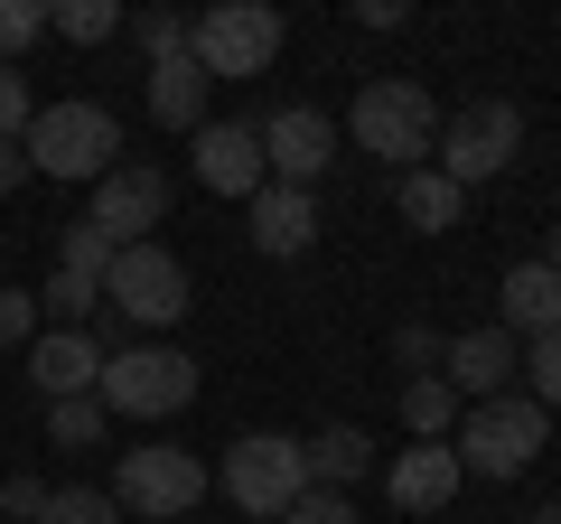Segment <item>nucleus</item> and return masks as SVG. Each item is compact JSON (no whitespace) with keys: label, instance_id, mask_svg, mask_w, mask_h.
<instances>
[{"label":"nucleus","instance_id":"obj_1","mask_svg":"<svg viewBox=\"0 0 561 524\" xmlns=\"http://www.w3.org/2000/svg\"><path fill=\"white\" fill-rule=\"evenodd\" d=\"M94 394H103V412H131V422H169V412L197 403V356H179V346H150V338H122L113 356H103Z\"/></svg>","mask_w":561,"mask_h":524},{"label":"nucleus","instance_id":"obj_2","mask_svg":"<svg viewBox=\"0 0 561 524\" xmlns=\"http://www.w3.org/2000/svg\"><path fill=\"white\" fill-rule=\"evenodd\" d=\"M346 132H356V150H375V160L402 179V169H421L431 141H440V103L421 94L412 76H375L356 94V113H346Z\"/></svg>","mask_w":561,"mask_h":524},{"label":"nucleus","instance_id":"obj_3","mask_svg":"<svg viewBox=\"0 0 561 524\" xmlns=\"http://www.w3.org/2000/svg\"><path fill=\"white\" fill-rule=\"evenodd\" d=\"M187 57L206 66V84H243L280 57V10L272 0H206L187 20Z\"/></svg>","mask_w":561,"mask_h":524},{"label":"nucleus","instance_id":"obj_4","mask_svg":"<svg viewBox=\"0 0 561 524\" xmlns=\"http://www.w3.org/2000/svg\"><path fill=\"white\" fill-rule=\"evenodd\" d=\"M28 169H47V179H103V169L122 160V122L103 113V103H38L20 132Z\"/></svg>","mask_w":561,"mask_h":524},{"label":"nucleus","instance_id":"obj_5","mask_svg":"<svg viewBox=\"0 0 561 524\" xmlns=\"http://www.w3.org/2000/svg\"><path fill=\"white\" fill-rule=\"evenodd\" d=\"M216 487L243 505V515H290V505L309 497V449L290 441V431H243V441H225V468Z\"/></svg>","mask_w":561,"mask_h":524},{"label":"nucleus","instance_id":"obj_6","mask_svg":"<svg viewBox=\"0 0 561 524\" xmlns=\"http://www.w3.org/2000/svg\"><path fill=\"white\" fill-rule=\"evenodd\" d=\"M542 441H552V412H542L534 394H486L449 449H459V468H478V478H524V468L542 459Z\"/></svg>","mask_w":561,"mask_h":524},{"label":"nucleus","instance_id":"obj_7","mask_svg":"<svg viewBox=\"0 0 561 524\" xmlns=\"http://www.w3.org/2000/svg\"><path fill=\"white\" fill-rule=\"evenodd\" d=\"M103 300L122 309V328H179L187 319V262L169 243H122L103 262Z\"/></svg>","mask_w":561,"mask_h":524},{"label":"nucleus","instance_id":"obj_8","mask_svg":"<svg viewBox=\"0 0 561 524\" xmlns=\"http://www.w3.org/2000/svg\"><path fill=\"white\" fill-rule=\"evenodd\" d=\"M515 150H524V113H515V103H468V113L440 122L431 169H440V179H459V187H486V179H505V169H515Z\"/></svg>","mask_w":561,"mask_h":524},{"label":"nucleus","instance_id":"obj_9","mask_svg":"<svg viewBox=\"0 0 561 524\" xmlns=\"http://www.w3.org/2000/svg\"><path fill=\"white\" fill-rule=\"evenodd\" d=\"M206 487H216V478H206V459H197V449H169V441H160V449H122V468H113V505H122L131 524L187 515Z\"/></svg>","mask_w":561,"mask_h":524},{"label":"nucleus","instance_id":"obj_10","mask_svg":"<svg viewBox=\"0 0 561 524\" xmlns=\"http://www.w3.org/2000/svg\"><path fill=\"white\" fill-rule=\"evenodd\" d=\"M84 216L103 225V243H160V225H169V179L160 169H140V160H113L94 179V206H84Z\"/></svg>","mask_w":561,"mask_h":524},{"label":"nucleus","instance_id":"obj_11","mask_svg":"<svg viewBox=\"0 0 561 524\" xmlns=\"http://www.w3.org/2000/svg\"><path fill=\"white\" fill-rule=\"evenodd\" d=\"M328 160H337V122L319 113V103H280V113H262V169L290 187H319Z\"/></svg>","mask_w":561,"mask_h":524},{"label":"nucleus","instance_id":"obj_12","mask_svg":"<svg viewBox=\"0 0 561 524\" xmlns=\"http://www.w3.org/2000/svg\"><path fill=\"white\" fill-rule=\"evenodd\" d=\"M243 235H253V253H272V262H290V253H309L319 243V197L309 187H290V179H262L253 197H243Z\"/></svg>","mask_w":561,"mask_h":524},{"label":"nucleus","instance_id":"obj_13","mask_svg":"<svg viewBox=\"0 0 561 524\" xmlns=\"http://www.w3.org/2000/svg\"><path fill=\"white\" fill-rule=\"evenodd\" d=\"M459 449L449 441H412V449H393V459H383V497L402 505V515H440L449 497H459Z\"/></svg>","mask_w":561,"mask_h":524},{"label":"nucleus","instance_id":"obj_14","mask_svg":"<svg viewBox=\"0 0 561 524\" xmlns=\"http://www.w3.org/2000/svg\"><path fill=\"white\" fill-rule=\"evenodd\" d=\"M262 179H272V169H262V122H197V187L253 197Z\"/></svg>","mask_w":561,"mask_h":524},{"label":"nucleus","instance_id":"obj_15","mask_svg":"<svg viewBox=\"0 0 561 524\" xmlns=\"http://www.w3.org/2000/svg\"><path fill=\"white\" fill-rule=\"evenodd\" d=\"M524 365V346L505 338V328H459V338L440 346V384L459 394V403H486V394H505V375Z\"/></svg>","mask_w":561,"mask_h":524},{"label":"nucleus","instance_id":"obj_16","mask_svg":"<svg viewBox=\"0 0 561 524\" xmlns=\"http://www.w3.org/2000/svg\"><path fill=\"white\" fill-rule=\"evenodd\" d=\"M94 375H103L94 328H38V338H28V384H38L47 403H66V394H94Z\"/></svg>","mask_w":561,"mask_h":524},{"label":"nucleus","instance_id":"obj_17","mask_svg":"<svg viewBox=\"0 0 561 524\" xmlns=\"http://www.w3.org/2000/svg\"><path fill=\"white\" fill-rule=\"evenodd\" d=\"M496 309H505V338H542V328H561V272H552V262H515V272H505V282H496Z\"/></svg>","mask_w":561,"mask_h":524},{"label":"nucleus","instance_id":"obj_18","mask_svg":"<svg viewBox=\"0 0 561 524\" xmlns=\"http://www.w3.org/2000/svg\"><path fill=\"white\" fill-rule=\"evenodd\" d=\"M459 206H468V187H459V179H440L431 160L393 179V216L412 225V235H449V225H459Z\"/></svg>","mask_w":561,"mask_h":524},{"label":"nucleus","instance_id":"obj_19","mask_svg":"<svg viewBox=\"0 0 561 524\" xmlns=\"http://www.w3.org/2000/svg\"><path fill=\"white\" fill-rule=\"evenodd\" d=\"M206 94H216V84H206L197 57H160V66H150V113H160V132H197Z\"/></svg>","mask_w":561,"mask_h":524},{"label":"nucleus","instance_id":"obj_20","mask_svg":"<svg viewBox=\"0 0 561 524\" xmlns=\"http://www.w3.org/2000/svg\"><path fill=\"white\" fill-rule=\"evenodd\" d=\"M309 449V487H356L365 468H375V431H356V422H328L319 441H300Z\"/></svg>","mask_w":561,"mask_h":524},{"label":"nucleus","instance_id":"obj_21","mask_svg":"<svg viewBox=\"0 0 561 524\" xmlns=\"http://www.w3.org/2000/svg\"><path fill=\"white\" fill-rule=\"evenodd\" d=\"M402 422H412V441H449V422H459V394H449L440 375H412V384H402Z\"/></svg>","mask_w":561,"mask_h":524},{"label":"nucleus","instance_id":"obj_22","mask_svg":"<svg viewBox=\"0 0 561 524\" xmlns=\"http://www.w3.org/2000/svg\"><path fill=\"white\" fill-rule=\"evenodd\" d=\"M103 394H66V403H47V441L57 449H103Z\"/></svg>","mask_w":561,"mask_h":524},{"label":"nucleus","instance_id":"obj_23","mask_svg":"<svg viewBox=\"0 0 561 524\" xmlns=\"http://www.w3.org/2000/svg\"><path fill=\"white\" fill-rule=\"evenodd\" d=\"M47 29L76 38V47H103L122 29V0H47Z\"/></svg>","mask_w":561,"mask_h":524},{"label":"nucleus","instance_id":"obj_24","mask_svg":"<svg viewBox=\"0 0 561 524\" xmlns=\"http://www.w3.org/2000/svg\"><path fill=\"white\" fill-rule=\"evenodd\" d=\"M38 309H57V328H94V309H103V282H94V272H66V262H57V282L38 291Z\"/></svg>","mask_w":561,"mask_h":524},{"label":"nucleus","instance_id":"obj_25","mask_svg":"<svg viewBox=\"0 0 561 524\" xmlns=\"http://www.w3.org/2000/svg\"><path fill=\"white\" fill-rule=\"evenodd\" d=\"M38 524H131L113 505V487H47V515Z\"/></svg>","mask_w":561,"mask_h":524},{"label":"nucleus","instance_id":"obj_26","mask_svg":"<svg viewBox=\"0 0 561 524\" xmlns=\"http://www.w3.org/2000/svg\"><path fill=\"white\" fill-rule=\"evenodd\" d=\"M122 29L140 38V57H150V66H160V57H187V20H179V10H160V0H150V10H131Z\"/></svg>","mask_w":561,"mask_h":524},{"label":"nucleus","instance_id":"obj_27","mask_svg":"<svg viewBox=\"0 0 561 524\" xmlns=\"http://www.w3.org/2000/svg\"><path fill=\"white\" fill-rule=\"evenodd\" d=\"M515 375H534V403H542V412H561V328H542V338L524 346Z\"/></svg>","mask_w":561,"mask_h":524},{"label":"nucleus","instance_id":"obj_28","mask_svg":"<svg viewBox=\"0 0 561 524\" xmlns=\"http://www.w3.org/2000/svg\"><path fill=\"white\" fill-rule=\"evenodd\" d=\"M57 262H66V272H94V282H103V262H113V243H103V225H94V216H76V225L57 235Z\"/></svg>","mask_w":561,"mask_h":524},{"label":"nucleus","instance_id":"obj_29","mask_svg":"<svg viewBox=\"0 0 561 524\" xmlns=\"http://www.w3.org/2000/svg\"><path fill=\"white\" fill-rule=\"evenodd\" d=\"M28 38H47V0H0V57L20 66Z\"/></svg>","mask_w":561,"mask_h":524},{"label":"nucleus","instance_id":"obj_30","mask_svg":"<svg viewBox=\"0 0 561 524\" xmlns=\"http://www.w3.org/2000/svg\"><path fill=\"white\" fill-rule=\"evenodd\" d=\"M440 346L449 338H440V328H421V319L393 328V365H402V375H440Z\"/></svg>","mask_w":561,"mask_h":524},{"label":"nucleus","instance_id":"obj_31","mask_svg":"<svg viewBox=\"0 0 561 524\" xmlns=\"http://www.w3.org/2000/svg\"><path fill=\"white\" fill-rule=\"evenodd\" d=\"M28 113H38V103H28V76L10 57H0V141H20L28 132Z\"/></svg>","mask_w":561,"mask_h":524},{"label":"nucleus","instance_id":"obj_32","mask_svg":"<svg viewBox=\"0 0 561 524\" xmlns=\"http://www.w3.org/2000/svg\"><path fill=\"white\" fill-rule=\"evenodd\" d=\"M280 524H356V505H346V487H309V497L290 505Z\"/></svg>","mask_w":561,"mask_h":524},{"label":"nucleus","instance_id":"obj_33","mask_svg":"<svg viewBox=\"0 0 561 524\" xmlns=\"http://www.w3.org/2000/svg\"><path fill=\"white\" fill-rule=\"evenodd\" d=\"M38 338V291H0V346Z\"/></svg>","mask_w":561,"mask_h":524},{"label":"nucleus","instance_id":"obj_34","mask_svg":"<svg viewBox=\"0 0 561 524\" xmlns=\"http://www.w3.org/2000/svg\"><path fill=\"white\" fill-rule=\"evenodd\" d=\"M47 515V478H10L0 487V524H38Z\"/></svg>","mask_w":561,"mask_h":524},{"label":"nucleus","instance_id":"obj_35","mask_svg":"<svg viewBox=\"0 0 561 524\" xmlns=\"http://www.w3.org/2000/svg\"><path fill=\"white\" fill-rule=\"evenodd\" d=\"M346 10H356L365 29H402V20H412V0H346Z\"/></svg>","mask_w":561,"mask_h":524},{"label":"nucleus","instance_id":"obj_36","mask_svg":"<svg viewBox=\"0 0 561 524\" xmlns=\"http://www.w3.org/2000/svg\"><path fill=\"white\" fill-rule=\"evenodd\" d=\"M20 179H28V150H20V141H0V197H20Z\"/></svg>","mask_w":561,"mask_h":524},{"label":"nucleus","instance_id":"obj_37","mask_svg":"<svg viewBox=\"0 0 561 524\" xmlns=\"http://www.w3.org/2000/svg\"><path fill=\"white\" fill-rule=\"evenodd\" d=\"M542 262H552V272H561V225H552V235H542Z\"/></svg>","mask_w":561,"mask_h":524},{"label":"nucleus","instance_id":"obj_38","mask_svg":"<svg viewBox=\"0 0 561 524\" xmlns=\"http://www.w3.org/2000/svg\"><path fill=\"white\" fill-rule=\"evenodd\" d=\"M524 524H561V505H534V515H524Z\"/></svg>","mask_w":561,"mask_h":524},{"label":"nucleus","instance_id":"obj_39","mask_svg":"<svg viewBox=\"0 0 561 524\" xmlns=\"http://www.w3.org/2000/svg\"><path fill=\"white\" fill-rule=\"evenodd\" d=\"M160 10H179V0H160Z\"/></svg>","mask_w":561,"mask_h":524}]
</instances>
